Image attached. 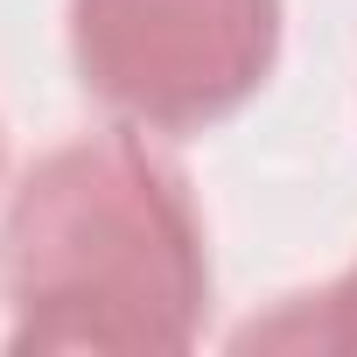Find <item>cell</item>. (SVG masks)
I'll return each mask as SVG.
<instances>
[{"instance_id": "3957f363", "label": "cell", "mask_w": 357, "mask_h": 357, "mask_svg": "<svg viewBox=\"0 0 357 357\" xmlns=\"http://www.w3.org/2000/svg\"><path fill=\"white\" fill-rule=\"evenodd\" d=\"M252 343H287V350H357V266L322 287V294H301L294 308H280L273 322H252L238 329V350Z\"/></svg>"}, {"instance_id": "7a4b0ae2", "label": "cell", "mask_w": 357, "mask_h": 357, "mask_svg": "<svg viewBox=\"0 0 357 357\" xmlns=\"http://www.w3.org/2000/svg\"><path fill=\"white\" fill-rule=\"evenodd\" d=\"M84 91L140 133L231 119L280 56V0H70Z\"/></svg>"}, {"instance_id": "6da1fadb", "label": "cell", "mask_w": 357, "mask_h": 357, "mask_svg": "<svg viewBox=\"0 0 357 357\" xmlns=\"http://www.w3.org/2000/svg\"><path fill=\"white\" fill-rule=\"evenodd\" d=\"M0 280L22 357L190 350L211 301L197 204L133 133H84L22 175L0 218Z\"/></svg>"}]
</instances>
